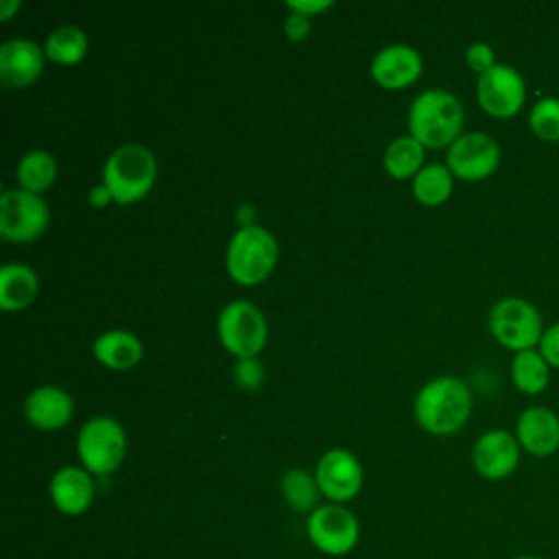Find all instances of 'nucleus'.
Instances as JSON below:
<instances>
[{
    "label": "nucleus",
    "mask_w": 559,
    "mask_h": 559,
    "mask_svg": "<svg viewBox=\"0 0 559 559\" xmlns=\"http://www.w3.org/2000/svg\"><path fill=\"white\" fill-rule=\"evenodd\" d=\"M472 391L459 376L426 380L413 400L417 424L432 435H452L465 426L472 413Z\"/></svg>",
    "instance_id": "obj_1"
},
{
    "label": "nucleus",
    "mask_w": 559,
    "mask_h": 559,
    "mask_svg": "<svg viewBox=\"0 0 559 559\" xmlns=\"http://www.w3.org/2000/svg\"><path fill=\"white\" fill-rule=\"evenodd\" d=\"M463 120L459 96L443 87H426L408 105L411 135L428 148L450 146L463 133Z\"/></svg>",
    "instance_id": "obj_2"
},
{
    "label": "nucleus",
    "mask_w": 559,
    "mask_h": 559,
    "mask_svg": "<svg viewBox=\"0 0 559 559\" xmlns=\"http://www.w3.org/2000/svg\"><path fill=\"white\" fill-rule=\"evenodd\" d=\"M157 177V159L153 151L140 142L116 146L103 164V183L116 203H133L142 199Z\"/></svg>",
    "instance_id": "obj_3"
},
{
    "label": "nucleus",
    "mask_w": 559,
    "mask_h": 559,
    "mask_svg": "<svg viewBox=\"0 0 559 559\" xmlns=\"http://www.w3.org/2000/svg\"><path fill=\"white\" fill-rule=\"evenodd\" d=\"M277 240L275 236L255 223L240 225L227 240L225 266L227 273L245 286L260 284L277 260Z\"/></svg>",
    "instance_id": "obj_4"
},
{
    "label": "nucleus",
    "mask_w": 559,
    "mask_h": 559,
    "mask_svg": "<svg viewBox=\"0 0 559 559\" xmlns=\"http://www.w3.org/2000/svg\"><path fill=\"white\" fill-rule=\"evenodd\" d=\"M487 325L491 336L513 354L535 349L546 330L537 306L524 297L507 295L489 308Z\"/></svg>",
    "instance_id": "obj_5"
},
{
    "label": "nucleus",
    "mask_w": 559,
    "mask_h": 559,
    "mask_svg": "<svg viewBox=\"0 0 559 559\" xmlns=\"http://www.w3.org/2000/svg\"><path fill=\"white\" fill-rule=\"evenodd\" d=\"M127 432L111 415H94L79 428L76 454L90 474L107 476L124 459Z\"/></svg>",
    "instance_id": "obj_6"
},
{
    "label": "nucleus",
    "mask_w": 559,
    "mask_h": 559,
    "mask_svg": "<svg viewBox=\"0 0 559 559\" xmlns=\"http://www.w3.org/2000/svg\"><path fill=\"white\" fill-rule=\"evenodd\" d=\"M221 345L236 358H253L266 343L269 325L262 310L247 299L227 301L216 319Z\"/></svg>",
    "instance_id": "obj_7"
},
{
    "label": "nucleus",
    "mask_w": 559,
    "mask_h": 559,
    "mask_svg": "<svg viewBox=\"0 0 559 559\" xmlns=\"http://www.w3.org/2000/svg\"><path fill=\"white\" fill-rule=\"evenodd\" d=\"M50 223V210L41 194L24 188H7L0 194V236L15 242H28L44 234Z\"/></svg>",
    "instance_id": "obj_8"
},
{
    "label": "nucleus",
    "mask_w": 559,
    "mask_h": 559,
    "mask_svg": "<svg viewBox=\"0 0 559 559\" xmlns=\"http://www.w3.org/2000/svg\"><path fill=\"white\" fill-rule=\"evenodd\" d=\"M306 533L310 544L323 555L343 557L356 548L360 524L349 509L336 502H328L310 511L306 520Z\"/></svg>",
    "instance_id": "obj_9"
},
{
    "label": "nucleus",
    "mask_w": 559,
    "mask_h": 559,
    "mask_svg": "<svg viewBox=\"0 0 559 559\" xmlns=\"http://www.w3.org/2000/svg\"><path fill=\"white\" fill-rule=\"evenodd\" d=\"M476 100L493 118H513L526 105V81L509 63H496L476 79Z\"/></svg>",
    "instance_id": "obj_10"
},
{
    "label": "nucleus",
    "mask_w": 559,
    "mask_h": 559,
    "mask_svg": "<svg viewBox=\"0 0 559 559\" xmlns=\"http://www.w3.org/2000/svg\"><path fill=\"white\" fill-rule=\"evenodd\" d=\"M500 144L485 131H463L445 151V166L454 177L480 181L491 177L500 166Z\"/></svg>",
    "instance_id": "obj_11"
},
{
    "label": "nucleus",
    "mask_w": 559,
    "mask_h": 559,
    "mask_svg": "<svg viewBox=\"0 0 559 559\" xmlns=\"http://www.w3.org/2000/svg\"><path fill=\"white\" fill-rule=\"evenodd\" d=\"M522 459V448L515 432L504 428H491L483 432L472 445V465L478 476L487 480L509 478Z\"/></svg>",
    "instance_id": "obj_12"
},
{
    "label": "nucleus",
    "mask_w": 559,
    "mask_h": 559,
    "mask_svg": "<svg viewBox=\"0 0 559 559\" xmlns=\"http://www.w3.org/2000/svg\"><path fill=\"white\" fill-rule=\"evenodd\" d=\"M314 478L319 483L321 496L330 502L343 504L352 500L362 487V465L345 448H332L321 454L314 467Z\"/></svg>",
    "instance_id": "obj_13"
},
{
    "label": "nucleus",
    "mask_w": 559,
    "mask_h": 559,
    "mask_svg": "<svg viewBox=\"0 0 559 559\" xmlns=\"http://www.w3.org/2000/svg\"><path fill=\"white\" fill-rule=\"evenodd\" d=\"M515 439L522 452L546 459L559 450V415L544 406L531 404L515 419Z\"/></svg>",
    "instance_id": "obj_14"
},
{
    "label": "nucleus",
    "mask_w": 559,
    "mask_h": 559,
    "mask_svg": "<svg viewBox=\"0 0 559 559\" xmlns=\"http://www.w3.org/2000/svg\"><path fill=\"white\" fill-rule=\"evenodd\" d=\"M44 46L31 37H11L0 44V81L7 87H26L44 70Z\"/></svg>",
    "instance_id": "obj_15"
},
{
    "label": "nucleus",
    "mask_w": 559,
    "mask_h": 559,
    "mask_svg": "<svg viewBox=\"0 0 559 559\" xmlns=\"http://www.w3.org/2000/svg\"><path fill=\"white\" fill-rule=\"evenodd\" d=\"M424 68V59L419 50L411 44L393 41L382 46L373 57H371V76L389 90L404 87L413 83Z\"/></svg>",
    "instance_id": "obj_16"
},
{
    "label": "nucleus",
    "mask_w": 559,
    "mask_h": 559,
    "mask_svg": "<svg viewBox=\"0 0 559 559\" xmlns=\"http://www.w3.org/2000/svg\"><path fill=\"white\" fill-rule=\"evenodd\" d=\"M48 493L57 511L63 515H81L92 507L96 487L92 474L85 467L63 465L52 474Z\"/></svg>",
    "instance_id": "obj_17"
},
{
    "label": "nucleus",
    "mask_w": 559,
    "mask_h": 559,
    "mask_svg": "<svg viewBox=\"0 0 559 559\" xmlns=\"http://www.w3.org/2000/svg\"><path fill=\"white\" fill-rule=\"evenodd\" d=\"M24 415L28 424L41 430L63 428L74 413L72 395L57 384H39L24 397Z\"/></svg>",
    "instance_id": "obj_18"
},
{
    "label": "nucleus",
    "mask_w": 559,
    "mask_h": 559,
    "mask_svg": "<svg viewBox=\"0 0 559 559\" xmlns=\"http://www.w3.org/2000/svg\"><path fill=\"white\" fill-rule=\"evenodd\" d=\"M92 352H94L96 360L103 362L105 367L116 369V371H124V369H131L133 365L140 362V358L144 354V345H142L140 336L133 334L131 330L111 328V330L100 332L94 338Z\"/></svg>",
    "instance_id": "obj_19"
},
{
    "label": "nucleus",
    "mask_w": 559,
    "mask_h": 559,
    "mask_svg": "<svg viewBox=\"0 0 559 559\" xmlns=\"http://www.w3.org/2000/svg\"><path fill=\"white\" fill-rule=\"evenodd\" d=\"M39 290V275L26 262H4L0 269V306L20 310L28 306Z\"/></svg>",
    "instance_id": "obj_20"
},
{
    "label": "nucleus",
    "mask_w": 559,
    "mask_h": 559,
    "mask_svg": "<svg viewBox=\"0 0 559 559\" xmlns=\"http://www.w3.org/2000/svg\"><path fill=\"white\" fill-rule=\"evenodd\" d=\"M550 365L539 354V349H524L511 358V382L524 395H539L550 384Z\"/></svg>",
    "instance_id": "obj_21"
},
{
    "label": "nucleus",
    "mask_w": 559,
    "mask_h": 559,
    "mask_svg": "<svg viewBox=\"0 0 559 559\" xmlns=\"http://www.w3.org/2000/svg\"><path fill=\"white\" fill-rule=\"evenodd\" d=\"M15 179L20 188L31 190V192H41L52 186L57 179V159L50 151L46 148H28L17 166H15Z\"/></svg>",
    "instance_id": "obj_22"
},
{
    "label": "nucleus",
    "mask_w": 559,
    "mask_h": 559,
    "mask_svg": "<svg viewBox=\"0 0 559 559\" xmlns=\"http://www.w3.org/2000/svg\"><path fill=\"white\" fill-rule=\"evenodd\" d=\"M424 148L426 146L411 133L393 138L382 155L384 170L395 179H413V175L424 166Z\"/></svg>",
    "instance_id": "obj_23"
},
{
    "label": "nucleus",
    "mask_w": 559,
    "mask_h": 559,
    "mask_svg": "<svg viewBox=\"0 0 559 559\" xmlns=\"http://www.w3.org/2000/svg\"><path fill=\"white\" fill-rule=\"evenodd\" d=\"M411 188L417 201L426 205L443 203L454 188V175L445 164H424L411 179Z\"/></svg>",
    "instance_id": "obj_24"
},
{
    "label": "nucleus",
    "mask_w": 559,
    "mask_h": 559,
    "mask_svg": "<svg viewBox=\"0 0 559 559\" xmlns=\"http://www.w3.org/2000/svg\"><path fill=\"white\" fill-rule=\"evenodd\" d=\"M87 35L81 26L76 24H61L57 28H52L46 35L44 41V52L48 59L57 61V63H76L85 57L87 52Z\"/></svg>",
    "instance_id": "obj_25"
},
{
    "label": "nucleus",
    "mask_w": 559,
    "mask_h": 559,
    "mask_svg": "<svg viewBox=\"0 0 559 559\" xmlns=\"http://www.w3.org/2000/svg\"><path fill=\"white\" fill-rule=\"evenodd\" d=\"M280 487H282V496L290 504V509H295V511H314L317 509L321 489H319L314 474H310L308 469H304V467L286 469Z\"/></svg>",
    "instance_id": "obj_26"
},
{
    "label": "nucleus",
    "mask_w": 559,
    "mask_h": 559,
    "mask_svg": "<svg viewBox=\"0 0 559 559\" xmlns=\"http://www.w3.org/2000/svg\"><path fill=\"white\" fill-rule=\"evenodd\" d=\"M528 129L539 142H559V98L539 96L528 111Z\"/></svg>",
    "instance_id": "obj_27"
},
{
    "label": "nucleus",
    "mask_w": 559,
    "mask_h": 559,
    "mask_svg": "<svg viewBox=\"0 0 559 559\" xmlns=\"http://www.w3.org/2000/svg\"><path fill=\"white\" fill-rule=\"evenodd\" d=\"M234 378L242 389H258L264 380V369L262 362L258 360V356L253 358H238L234 365Z\"/></svg>",
    "instance_id": "obj_28"
},
{
    "label": "nucleus",
    "mask_w": 559,
    "mask_h": 559,
    "mask_svg": "<svg viewBox=\"0 0 559 559\" xmlns=\"http://www.w3.org/2000/svg\"><path fill=\"white\" fill-rule=\"evenodd\" d=\"M465 63L472 72H476L478 76L487 70H491L498 61H496V52L487 41H474L465 48Z\"/></svg>",
    "instance_id": "obj_29"
},
{
    "label": "nucleus",
    "mask_w": 559,
    "mask_h": 559,
    "mask_svg": "<svg viewBox=\"0 0 559 559\" xmlns=\"http://www.w3.org/2000/svg\"><path fill=\"white\" fill-rule=\"evenodd\" d=\"M537 349L546 358L550 369H559V321L544 330Z\"/></svg>",
    "instance_id": "obj_30"
},
{
    "label": "nucleus",
    "mask_w": 559,
    "mask_h": 559,
    "mask_svg": "<svg viewBox=\"0 0 559 559\" xmlns=\"http://www.w3.org/2000/svg\"><path fill=\"white\" fill-rule=\"evenodd\" d=\"M310 17L304 15V13H297V11H290L286 17H284V33L288 39L293 41H301L308 37L310 33Z\"/></svg>",
    "instance_id": "obj_31"
},
{
    "label": "nucleus",
    "mask_w": 559,
    "mask_h": 559,
    "mask_svg": "<svg viewBox=\"0 0 559 559\" xmlns=\"http://www.w3.org/2000/svg\"><path fill=\"white\" fill-rule=\"evenodd\" d=\"M286 4H288L290 11H297V13H304V15L312 17V15L330 9L334 2L332 0H288Z\"/></svg>",
    "instance_id": "obj_32"
},
{
    "label": "nucleus",
    "mask_w": 559,
    "mask_h": 559,
    "mask_svg": "<svg viewBox=\"0 0 559 559\" xmlns=\"http://www.w3.org/2000/svg\"><path fill=\"white\" fill-rule=\"evenodd\" d=\"M87 201L94 205V207H105L109 201H114L111 192L107 190V186L100 181L96 186H92V190L87 192Z\"/></svg>",
    "instance_id": "obj_33"
},
{
    "label": "nucleus",
    "mask_w": 559,
    "mask_h": 559,
    "mask_svg": "<svg viewBox=\"0 0 559 559\" xmlns=\"http://www.w3.org/2000/svg\"><path fill=\"white\" fill-rule=\"evenodd\" d=\"M20 9V0H0V20H9Z\"/></svg>",
    "instance_id": "obj_34"
},
{
    "label": "nucleus",
    "mask_w": 559,
    "mask_h": 559,
    "mask_svg": "<svg viewBox=\"0 0 559 559\" xmlns=\"http://www.w3.org/2000/svg\"><path fill=\"white\" fill-rule=\"evenodd\" d=\"M513 559H544V557H537V555H520V557H513Z\"/></svg>",
    "instance_id": "obj_35"
}]
</instances>
